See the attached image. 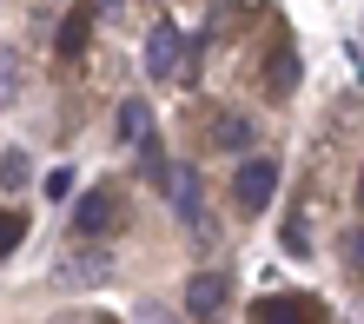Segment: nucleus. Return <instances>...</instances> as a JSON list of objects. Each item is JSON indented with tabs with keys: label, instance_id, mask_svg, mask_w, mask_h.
<instances>
[{
	"label": "nucleus",
	"instance_id": "1",
	"mask_svg": "<svg viewBox=\"0 0 364 324\" xmlns=\"http://www.w3.org/2000/svg\"><path fill=\"white\" fill-rule=\"evenodd\" d=\"M232 192H239V205L245 212H265L278 199V166L259 153V159H239V179H232Z\"/></svg>",
	"mask_w": 364,
	"mask_h": 324
},
{
	"label": "nucleus",
	"instance_id": "2",
	"mask_svg": "<svg viewBox=\"0 0 364 324\" xmlns=\"http://www.w3.org/2000/svg\"><path fill=\"white\" fill-rule=\"evenodd\" d=\"M53 278L60 285H106V278H113V258H106L100 245H73V252L53 258Z\"/></svg>",
	"mask_w": 364,
	"mask_h": 324
},
{
	"label": "nucleus",
	"instance_id": "3",
	"mask_svg": "<svg viewBox=\"0 0 364 324\" xmlns=\"http://www.w3.org/2000/svg\"><path fill=\"white\" fill-rule=\"evenodd\" d=\"M225 305H232V278H225V271H192V285H186V318L212 324Z\"/></svg>",
	"mask_w": 364,
	"mask_h": 324
},
{
	"label": "nucleus",
	"instance_id": "4",
	"mask_svg": "<svg viewBox=\"0 0 364 324\" xmlns=\"http://www.w3.org/2000/svg\"><path fill=\"white\" fill-rule=\"evenodd\" d=\"M179 60H186V40H179L173 20H159V27L146 33V73H153V80H173Z\"/></svg>",
	"mask_w": 364,
	"mask_h": 324
},
{
	"label": "nucleus",
	"instance_id": "5",
	"mask_svg": "<svg viewBox=\"0 0 364 324\" xmlns=\"http://www.w3.org/2000/svg\"><path fill=\"white\" fill-rule=\"evenodd\" d=\"M166 192H173L179 219H186L192 232H205V225H212V219H205V199H199V172H192V166H173V179H166Z\"/></svg>",
	"mask_w": 364,
	"mask_h": 324
},
{
	"label": "nucleus",
	"instance_id": "6",
	"mask_svg": "<svg viewBox=\"0 0 364 324\" xmlns=\"http://www.w3.org/2000/svg\"><path fill=\"white\" fill-rule=\"evenodd\" d=\"M119 219V205H113V192H87V199L73 205V225H80V239H106Z\"/></svg>",
	"mask_w": 364,
	"mask_h": 324
},
{
	"label": "nucleus",
	"instance_id": "7",
	"mask_svg": "<svg viewBox=\"0 0 364 324\" xmlns=\"http://www.w3.org/2000/svg\"><path fill=\"white\" fill-rule=\"evenodd\" d=\"M93 20H100L93 7H87V14H67V20H60V33H53V47H60V53L73 60L80 47H87V33H93Z\"/></svg>",
	"mask_w": 364,
	"mask_h": 324
},
{
	"label": "nucleus",
	"instance_id": "8",
	"mask_svg": "<svg viewBox=\"0 0 364 324\" xmlns=\"http://www.w3.org/2000/svg\"><path fill=\"white\" fill-rule=\"evenodd\" d=\"M146 119H153V113H146V99H126V106H119V139L146 146Z\"/></svg>",
	"mask_w": 364,
	"mask_h": 324
},
{
	"label": "nucleus",
	"instance_id": "9",
	"mask_svg": "<svg viewBox=\"0 0 364 324\" xmlns=\"http://www.w3.org/2000/svg\"><path fill=\"white\" fill-rule=\"evenodd\" d=\"M212 139H219L225 153H245V146H252V119H239V113H225V119H219V133H212Z\"/></svg>",
	"mask_w": 364,
	"mask_h": 324
},
{
	"label": "nucleus",
	"instance_id": "10",
	"mask_svg": "<svg viewBox=\"0 0 364 324\" xmlns=\"http://www.w3.org/2000/svg\"><path fill=\"white\" fill-rule=\"evenodd\" d=\"M27 179H33V172H27V153H20V146H7V153H0V185H7V192H20Z\"/></svg>",
	"mask_w": 364,
	"mask_h": 324
},
{
	"label": "nucleus",
	"instance_id": "11",
	"mask_svg": "<svg viewBox=\"0 0 364 324\" xmlns=\"http://www.w3.org/2000/svg\"><path fill=\"white\" fill-rule=\"evenodd\" d=\"M14 99H20V53L0 47V106H14Z\"/></svg>",
	"mask_w": 364,
	"mask_h": 324
},
{
	"label": "nucleus",
	"instance_id": "12",
	"mask_svg": "<svg viewBox=\"0 0 364 324\" xmlns=\"http://www.w3.org/2000/svg\"><path fill=\"white\" fill-rule=\"evenodd\" d=\"M20 239H27V219H20V212H0V258H7Z\"/></svg>",
	"mask_w": 364,
	"mask_h": 324
},
{
	"label": "nucleus",
	"instance_id": "13",
	"mask_svg": "<svg viewBox=\"0 0 364 324\" xmlns=\"http://www.w3.org/2000/svg\"><path fill=\"white\" fill-rule=\"evenodd\" d=\"M291 80H298V60H291V53H278V73H272V86H278V93H291Z\"/></svg>",
	"mask_w": 364,
	"mask_h": 324
},
{
	"label": "nucleus",
	"instance_id": "14",
	"mask_svg": "<svg viewBox=\"0 0 364 324\" xmlns=\"http://www.w3.org/2000/svg\"><path fill=\"white\" fill-rule=\"evenodd\" d=\"M73 192V172H47V199H67Z\"/></svg>",
	"mask_w": 364,
	"mask_h": 324
},
{
	"label": "nucleus",
	"instance_id": "15",
	"mask_svg": "<svg viewBox=\"0 0 364 324\" xmlns=\"http://www.w3.org/2000/svg\"><path fill=\"white\" fill-rule=\"evenodd\" d=\"M93 14H126V0H93Z\"/></svg>",
	"mask_w": 364,
	"mask_h": 324
},
{
	"label": "nucleus",
	"instance_id": "16",
	"mask_svg": "<svg viewBox=\"0 0 364 324\" xmlns=\"http://www.w3.org/2000/svg\"><path fill=\"white\" fill-rule=\"evenodd\" d=\"M351 258H358V265H364V232H358V239H351Z\"/></svg>",
	"mask_w": 364,
	"mask_h": 324
},
{
	"label": "nucleus",
	"instance_id": "17",
	"mask_svg": "<svg viewBox=\"0 0 364 324\" xmlns=\"http://www.w3.org/2000/svg\"><path fill=\"white\" fill-rule=\"evenodd\" d=\"M146 324H173V318H166V311H146Z\"/></svg>",
	"mask_w": 364,
	"mask_h": 324
},
{
	"label": "nucleus",
	"instance_id": "18",
	"mask_svg": "<svg viewBox=\"0 0 364 324\" xmlns=\"http://www.w3.org/2000/svg\"><path fill=\"white\" fill-rule=\"evenodd\" d=\"M358 205H364V172H358Z\"/></svg>",
	"mask_w": 364,
	"mask_h": 324
}]
</instances>
